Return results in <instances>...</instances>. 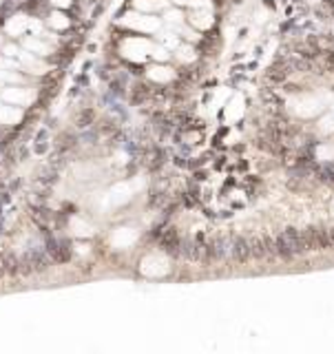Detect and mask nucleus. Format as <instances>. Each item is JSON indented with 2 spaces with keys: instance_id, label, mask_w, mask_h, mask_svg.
Masks as SVG:
<instances>
[{
  "instance_id": "obj_2",
  "label": "nucleus",
  "mask_w": 334,
  "mask_h": 354,
  "mask_svg": "<svg viewBox=\"0 0 334 354\" xmlns=\"http://www.w3.org/2000/svg\"><path fill=\"white\" fill-rule=\"evenodd\" d=\"M283 237H286L288 246H290L292 255H303L308 253V244H306V237H303V230H296L295 226L283 230Z\"/></svg>"
},
{
  "instance_id": "obj_10",
  "label": "nucleus",
  "mask_w": 334,
  "mask_h": 354,
  "mask_svg": "<svg viewBox=\"0 0 334 354\" xmlns=\"http://www.w3.org/2000/svg\"><path fill=\"white\" fill-rule=\"evenodd\" d=\"M272 246H275V255H279L281 259H290V257H295L292 255V250H290V246H288V241H286V237L283 235H279L277 239L272 241Z\"/></svg>"
},
{
  "instance_id": "obj_22",
  "label": "nucleus",
  "mask_w": 334,
  "mask_h": 354,
  "mask_svg": "<svg viewBox=\"0 0 334 354\" xmlns=\"http://www.w3.org/2000/svg\"><path fill=\"white\" fill-rule=\"evenodd\" d=\"M328 235H330V248H334V228L328 230Z\"/></svg>"
},
{
  "instance_id": "obj_8",
  "label": "nucleus",
  "mask_w": 334,
  "mask_h": 354,
  "mask_svg": "<svg viewBox=\"0 0 334 354\" xmlns=\"http://www.w3.org/2000/svg\"><path fill=\"white\" fill-rule=\"evenodd\" d=\"M56 182H58V171H56V168H51L49 164L42 168V171L38 173V177H36V184H38V186H47V188H51Z\"/></svg>"
},
{
  "instance_id": "obj_19",
  "label": "nucleus",
  "mask_w": 334,
  "mask_h": 354,
  "mask_svg": "<svg viewBox=\"0 0 334 354\" xmlns=\"http://www.w3.org/2000/svg\"><path fill=\"white\" fill-rule=\"evenodd\" d=\"M34 139H36V142H47V139H49V129H40L38 133H36Z\"/></svg>"
},
{
  "instance_id": "obj_18",
  "label": "nucleus",
  "mask_w": 334,
  "mask_h": 354,
  "mask_svg": "<svg viewBox=\"0 0 334 354\" xmlns=\"http://www.w3.org/2000/svg\"><path fill=\"white\" fill-rule=\"evenodd\" d=\"M80 139L82 142H86V144H93L98 139V131H84V133L80 135Z\"/></svg>"
},
{
  "instance_id": "obj_12",
  "label": "nucleus",
  "mask_w": 334,
  "mask_h": 354,
  "mask_svg": "<svg viewBox=\"0 0 334 354\" xmlns=\"http://www.w3.org/2000/svg\"><path fill=\"white\" fill-rule=\"evenodd\" d=\"M76 142H78V138L73 133H62L60 138H58V142H56V149L62 151V153H67L69 149H73V146H76Z\"/></svg>"
},
{
  "instance_id": "obj_5",
  "label": "nucleus",
  "mask_w": 334,
  "mask_h": 354,
  "mask_svg": "<svg viewBox=\"0 0 334 354\" xmlns=\"http://www.w3.org/2000/svg\"><path fill=\"white\" fill-rule=\"evenodd\" d=\"M230 255L235 257L237 263H246L253 257V250H250V241H246L244 237H235L233 246H230Z\"/></svg>"
},
{
  "instance_id": "obj_9",
  "label": "nucleus",
  "mask_w": 334,
  "mask_h": 354,
  "mask_svg": "<svg viewBox=\"0 0 334 354\" xmlns=\"http://www.w3.org/2000/svg\"><path fill=\"white\" fill-rule=\"evenodd\" d=\"M179 255L191 259V261H197V246H195V239H193V237H184V239H181Z\"/></svg>"
},
{
  "instance_id": "obj_4",
  "label": "nucleus",
  "mask_w": 334,
  "mask_h": 354,
  "mask_svg": "<svg viewBox=\"0 0 334 354\" xmlns=\"http://www.w3.org/2000/svg\"><path fill=\"white\" fill-rule=\"evenodd\" d=\"M0 261H2V268H5L7 277H18L20 275V255H16L14 248H5L0 253Z\"/></svg>"
},
{
  "instance_id": "obj_15",
  "label": "nucleus",
  "mask_w": 334,
  "mask_h": 354,
  "mask_svg": "<svg viewBox=\"0 0 334 354\" xmlns=\"http://www.w3.org/2000/svg\"><path fill=\"white\" fill-rule=\"evenodd\" d=\"M286 67H281V71H279V67H272L270 71H268V80H272V82H281L283 78H286Z\"/></svg>"
},
{
  "instance_id": "obj_6",
  "label": "nucleus",
  "mask_w": 334,
  "mask_h": 354,
  "mask_svg": "<svg viewBox=\"0 0 334 354\" xmlns=\"http://www.w3.org/2000/svg\"><path fill=\"white\" fill-rule=\"evenodd\" d=\"M250 250H253V257L266 259L275 253V246H272L270 237H255V239L250 241Z\"/></svg>"
},
{
  "instance_id": "obj_1",
  "label": "nucleus",
  "mask_w": 334,
  "mask_h": 354,
  "mask_svg": "<svg viewBox=\"0 0 334 354\" xmlns=\"http://www.w3.org/2000/svg\"><path fill=\"white\" fill-rule=\"evenodd\" d=\"M27 250L31 253V261H34V270L38 275L47 273L49 268H51V257H49V253L44 250V246H34L29 244Z\"/></svg>"
},
{
  "instance_id": "obj_21",
  "label": "nucleus",
  "mask_w": 334,
  "mask_h": 354,
  "mask_svg": "<svg viewBox=\"0 0 334 354\" xmlns=\"http://www.w3.org/2000/svg\"><path fill=\"white\" fill-rule=\"evenodd\" d=\"M20 186H22V179H20V177H16V179H11V182H9V191H11V193L18 191Z\"/></svg>"
},
{
  "instance_id": "obj_14",
  "label": "nucleus",
  "mask_w": 334,
  "mask_h": 354,
  "mask_svg": "<svg viewBox=\"0 0 334 354\" xmlns=\"http://www.w3.org/2000/svg\"><path fill=\"white\" fill-rule=\"evenodd\" d=\"M93 118H96V113H93V111H91V109H89V111L84 109L80 115H78V122H76V124L80 126V129H89V126H91V122H93Z\"/></svg>"
},
{
  "instance_id": "obj_20",
  "label": "nucleus",
  "mask_w": 334,
  "mask_h": 354,
  "mask_svg": "<svg viewBox=\"0 0 334 354\" xmlns=\"http://www.w3.org/2000/svg\"><path fill=\"white\" fill-rule=\"evenodd\" d=\"M0 204H2V206L11 204V191H2V193H0Z\"/></svg>"
},
{
  "instance_id": "obj_11",
  "label": "nucleus",
  "mask_w": 334,
  "mask_h": 354,
  "mask_svg": "<svg viewBox=\"0 0 334 354\" xmlns=\"http://www.w3.org/2000/svg\"><path fill=\"white\" fill-rule=\"evenodd\" d=\"M36 270H34V261H31V253L24 250L20 255V277H31Z\"/></svg>"
},
{
  "instance_id": "obj_23",
  "label": "nucleus",
  "mask_w": 334,
  "mask_h": 354,
  "mask_svg": "<svg viewBox=\"0 0 334 354\" xmlns=\"http://www.w3.org/2000/svg\"><path fill=\"white\" fill-rule=\"evenodd\" d=\"M29 157V151L27 149H20V159H27Z\"/></svg>"
},
{
  "instance_id": "obj_17",
  "label": "nucleus",
  "mask_w": 334,
  "mask_h": 354,
  "mask_svg": "<svg viewBox=\"0 0 334 354\" xmlns=\"http://www.w3.org/2000/svg\"><path fill=\"white\" fill-rule=\"evenodd\" d=\"M321 179H325L328 184H332V186H334V168L332 166H323V168H321Z\"/></svg>"
},
{
  "instance_id": "obj_16",
  "label": "nucleus",
  "mask_w": 334,
  "mask_h": 354,
  "mask_svg": "<svg viewBox=\"0 0 334 354\" xmlns=\"http://www.w3.org/2000/svg\"><path fill=\"white\" fill-rule=\"evenodd\" d=\"M49 151H51V144L49 142H36L34 144V153L36 155H47Z\"/></svg>"
},
{
  "instance_id": "obj_7",
  "label": "nucleus",
  "mask_w": 334,
  "mask_h": 354,
  "mask_svg": "<svg viewBox=\"0 0 334 354\" xmlns=\"http://www.w3.org/2000/svg\"><path fill=\"white\" fill-rule=\"evenodd\" d=\"M230 246H233V241H228L226 237H215V239L210 241V248H213V259L215 261H219V259H226L230 253Z\"/></svg>"
},
{
  "instance_id": "obj_13",
  "label": "nucleus",
  "mask_w": 334,
  "mask_h": 354,
  "mask_svg": "<svg viewBox=\"0 0 334 354\" xmlns=\"http://www.w3.org/2000/svg\"><path fill=\"white\" fill-rule=\"evenodd\" d=\"M60 239V257H62V263H69L73 259V241L69 237H58Z\"/></svg>"
},
{
  "instance_id": "obj_24",
  "label": "nucleus",
  "mask_w": 334,
  "mask_h": 354,
  "mask_svg": "<svg viewBox=\"0 0 334 354\" xmlns=\"http://www.w3.org/2000/svg\"><path fill=\"white\" fill-rule=\"evenodd\" d=\"M7 275H5V268H2V261H0V279H5Z\"/></svg>"
},
{
  "instance_id": "obj_3",
  "label": "nucleus",
  "mask_w": 334,
  "mask_h": 354,
  "mask_svg": "<svg viewBox=\"0 0 334 354\" xmlns=\"http://www.w3.org/2000/svg\"><path fill=\"white\" fill-rule=\"evenodd\" d=\"M179 235H177V228H166L159 233V246H162L164 250H166L168 255H173V257H179Z\"/></svg>"
}]
</instances>
